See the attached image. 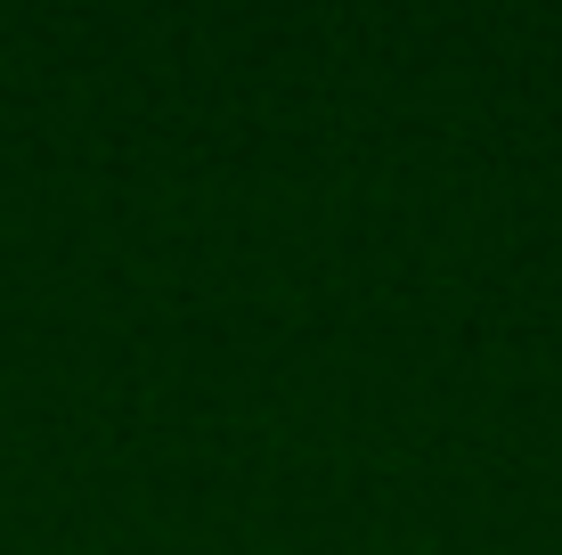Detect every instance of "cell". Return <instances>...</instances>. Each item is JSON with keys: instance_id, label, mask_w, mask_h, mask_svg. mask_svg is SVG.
I'll return each instance as SVG.
<instances>
[]
</instances>
